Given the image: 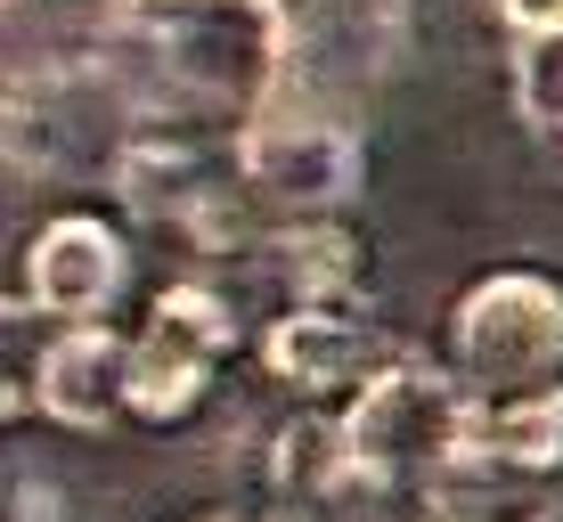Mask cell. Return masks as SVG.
Returning a JSON list of instances; mask_svg holds the SVG:
<instances>
[{
    "instance_id": "1",
    "label": "cell",
    "mask_w": 563,
    "mask_h": 522,
    "mask_svg": "<svg viewBox=\"0 0 563 522\" xmlns=\"http://www.w3.org/2000/svg\"><path fill=\"white\" fill-rule=\"evenodd\" d=\"M286 0H123L99 25L90 66L140 114L229 107L254 123L286 90Z\"/></svg>"
},
{
    "instance_id": "2",
    "label": "cell",
    "mask_w": 563,
    "mask_h": 522,
    "mask_svg": "<svg viewBox=\"0 0 563 522\" xmlns=\"http://www.w3.org/2000/svg\"><path fill=\"white\" fill-rule=\"evenodd\" d=\"M343 457L360 490H441L474 457V400L441 367L384 359L343 417Z\"/></svg>"
},
{
    "instance_id": "3",
    "label": "cell",
    "mask_w": 563,
    "mask_h": 522,
    "mask_svg": "<svg viewBox=\"0 0 563 522\" xmlns=\"http://www.w3.org/2000/svg\"><path fill=\"white\" fill-rule=\"evenodd\" d=\"M450 359L465 392H539L563 367V286L539 269H490L450 311Z\"/></svg>"
},
{
    "instance_id": "4",
    "label": "cell",
    "mask_w": 563,
    "mask_h": 522,
    "mask_svg": "<svg viewBox=\"0 0 563 522\" xmlns=\"http://www.w3.org/2000/svg\"><path fill=\"white\" fill-rule=\"evenodd\" d=\"M238 326H229V302L212 295L205 278H180L155 295L147 311V335L131 343V367H123V409L147 417V424H180L197 417L212 367L229 359Z\"/></svg>"
},
{
    "instance_id": "5",
    "label": "cell",
    "mask_w": 563,
    "mask_h": 522,
    "mask_svg": "<svg viewBox=\"0 0 563 522\" xmlns=\"http://www.w3.org/2000/svg\"><path fill=\"white\" fill-rule=\"evenodd\" d=\"M238 180L254 197L286 204L295 221H310V212H335L343 197H360V140L327 114L262 107L238 131Z\"/></svg>"
},
{
    "instance_id": "6",
    "label": "cell",
    "mask_w": 563,
    "mask_h": 522,
    "mask_svg": "<svg viewBox=\"0 0 563 522\" xmlns=\"http://www.w3.org/2000/svg\"><path fill=\"white\" fill-rule=\"evenodd\" d=\"M286 90L295 82H384L393 57L409 49V0H286Z\"/></svg>"
},
{
    "instance_id": "7",
    "label": "cell",
    "mask_w": 563,
    "mask_h": 522,
    "mask_svg": "<svg viewBox=\"0 0 563 522\" xmlns=\"http://www.w3.org/2000/svg\"><path fill=\"white\" fill-rule=\"evenodd\" d=\"M123 278H131L123 237L107 221H90V212H57L42 237L25 245V295L66 326H99L107 302L123 295Z\"/></svg>"
},
{
    "instance_id": "8",
    "label": "cell",
    "mask_w": 563,
    "mask_h": 522,
    "mask_svg": "<svg viewBox=\"0 0 563 522\" xmlns=\"http://www.w3.org/2000/svg\"><path fill=\"white\" fill-rule=\"evenodd\" d=\"M262 359H269V376L295 384V392H343V384L376 376V326L352 319L343 302H295V311L262 335Z\"/></svg>"
},
{
    "instance_id": "9",
    "label": "cell",
    "mask_w": 563,
    "mask_h": 522,
    "mask_svg": "<svg viewBox=\"0 0 563 522\" xmlns=\"http://www.w3.org/2000/svg\"><path fill=\"white\" fill-rule=\"evenodd\" d=\"M123 367H131V343L114 326H66L42 352V409L74 433H99L123 409Z\"/></svg>"
},
{
    "instance_id": "10",
    "label": "cell",
    "mask_w": 563,
    "mask_h": 522,
    "mask_svg": "<svg viewBox=\"0 0 563 522\" xmlns=\"http://www.w3.org/2000/svg\"><path fill=\"white\" fill-rule=\"evenodd\" d=\"M465 466L482 474H563V392H515V400H490L474 409V457Z\"/></svg>"
},
{
    "instance_id": "11",
    "label": "cell",
    "mask_w": 563,
    "mask_h": 522,
    "mask_svg": "<svg viewBox=\"0 0 563 522\" xmlns=\"http://www.w3.org/2000/svg\"><path fill=\"white\" fill-rule=\"evenodd\" d=\"M269 262H278V278L295 286L302 302H343L360 286V237H343L335 221H319V212H310V221H295V229H278V237L262 245Z\"/></svg>"
},
{
    "instance_id": "12",
    "label": "cell",
    "mask_w": 563,
    "mask_h": 522,
    "mask_svg": "<svg viewBox=\"0 0 563 522\" xmlns=\"http://www.w3.org/2000/svg\"><path fill=\"white\" fill-rule=\"evenodd\" d=\"M515 90H522V114H531L539 131H555V140H563V33H548V42H522Z\"/></svg>"
},
{
    "instance_id": "13",
    "label": "cell",
    "mask_w": 563,
    "mask_h": 522,
    "mask_svg": "<svg viewBox=\"0 0 563 522\" xmlns=\"http://www.w3.org/2000/svg\"><path fill=\"white\" fill-rule=\"evenodd\" d=\"M498 16H507L522 42H548V33H563V0H498Z\"/></svg>"
},
{
    "instance_id": "14",
    "label": "cell",
    "mask_w": 563,
    "mask_h": 522,
    "mask_svg": "<svg viewBox=\"0 0 563 522\" xmlns=\"http://www.w3.org/2000/svg\"><path fill=\"white\" fill-rule=\"evenodd\" d=\"M205 522H238V514H205Z\"/></svg>"
}]
</instances>
